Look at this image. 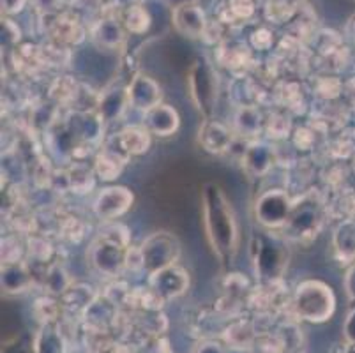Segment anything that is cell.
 Instances as JSON below:
<instances>
[{
	"label": "cell",
	"mask_w": 355,
	"mask_h": 353,
	"mask_svg": "<svg viewBox=\"0 0 355 353\" xmlns=\"http://www.w3.org/2000/svg\"><path fill=\"white\" fill-rule=\"evenodd\" d=\"M32 350L34 353H64L66 345H64V338L59 329L51 323H44L35 336Z\"/></svg>",
	"instance_id": "16"
},
{
	"label": "cell",
	"mask_w": 355,
	"mask_h": 353,
	"mask_svg": "<svg viewBox=\"0 0 355 353\" xmlns=\"http://www.w3.org/2000/svg\"><path fill=\"white\" fill-rule=\"evenodd\" d=\"M173 24L184 35L198 37L205 27V18H203L202 9H198L196 6L182 4L173 12Z\"/></svg>",
	"instance_id": "14"
},
{
	"label": "cell",
	"mask_w": 355,
	"mask_h": 353,
	"mask_svg": "<svg viewBox=\"0 0 355 353\" xmlns=\"http://www.w3.org/2000/svg\"><path fill=\"white\" fill-rule=\"evenodd\" d=\"M292 212V202L288 194L282 189L267 191L258 198L254 205V216L258 223H261L267 228H279L285 226Z\"/></svg>",
	"instance_id": "7"
},
{
	"label": "cell",
	"mask_w": 355,
	"mask_h": 353,
	"mask_svg": "<svg viewBox=\"0 0 355 353\" xmlns=\"http://www.w3.org/2000/svg\"><path fill=\"white\" fill-rule=\"evenodd\" d=\"M343 338L348 345H355V306L352 307L343 323Z\"/></svg>",
	"instance_id": "24"
},
{
	"label": "cell",
	"mask_w": 355,
	"mask_h": 353,
	"mask_svg": "<svg viewBox=\"0 0 355 353\" xmlns=\"http://www.w3.org/2000/svg\"><path fill=\"white\" fill-rule=\"evenodd\" d=\"M345 291H347L348 300L355 306V267H352L345 276Z\"/></svg>",
	"instance_id": "25"
},
{
	"label": "cell",
	"mask_w": 355,
	"mask_h": 353,
	"mask_svg": "<svg viewBox=\"0 0 355 353\" xmlns=\"http://www.w3.org/2000/svg\"><path fill=\"white\" fill-rule=\"evenodd\" d=\"M189 94L200 113L211 117L218 101V80L205 62H195L189 73Z\"/></svg>",
	"instance_id": "5"
},
{
	"label": "cell",
	"mask_w": 355,
	"mask_h": 353,
	"mask_svg": "<svg viewBox=\"0 0 355 353\" xmlns=\"http://www.w3.org/2000/svg\"><path fill=\"white\" fill-rule=\"evenodd\" d=\"M272 163V152L267 145H253L244 155V164L254 175L266 173Z\"/></svg>",
	"instance_id": "17"
},
{
	"label": "cell",
	"mask_w": 355,
	"mask_h": 353,
	"mask_svg": "<svg viewBox=\"0 0 355 353\" xmlns=\"http://www.w3.org/2000/svg\"><path fill=\"white\" fill-rule=\"evenodd\" d=\"M195 353H227L219 343L216 341H203L200 343Z\"/></svg>",
	"instance_id": "26"
},
{
	"label": "cell",
	"mask_w": 355,
	"mask_h": 353,
	"mask_svg": "<svg viewBox=\"0 0 355 353\" xmlns=\"http://www.w3.org/2000/svg\"><path fill=\"white\" fill-rule=\"evenodd\" d=\"M336 249L343 257H354L355 255V221L345 223L338 228L334 235Z\"/></svg>",
	"instance_id": "19"
},
{
	"label": "cell",
	"mask_w": 355,
	"mask_h": 353,
	"mask_svg": "<svg viewBox=\"0 0 355 353\" xmlns=\"http://www.w3.org/2000/svg\"><path fill=\"white\" fill-rule=\"evenodd\" d=\"M98 173L103 180H114L117 179V175L122 170V160L114 152H103L98 157Z\"/></svg>",
	"instance_id": "20"
},
{
	"label": "cell",
	"mask_w": 355,
	"mask_h": 353,
	"mask_svg": "<svg viewBox=\"0 0 355 353\" xmlns=\"http://www.w3.org/2000/svg\"><path fill=\"white\" fill-rule=\"evenodd\" d=\"M320 223V207L313 198L306 196L301 202L292 205V212L286 221L285 228L295 237H304V235H313Z\"/></svg>",
	"instance_id": "9"
},
{
	"label": "cell",
	"mask_w": 355,
	"mask_h": 353,
	"mask_svg": "<svg viewBox=\"0 0 355 353\" xmlns=\"http://www.w3.org/2000/svg\"><path fill=\"white\" fill-rule=\"evenodd\" d=\"M285 2H299V0H285Z\"/></svg>",
	"instance_id": "29"
},
{
	"label": "cell",
	"mask_w": 355,
	"mask_h": 353,
	"mask_svg": "<svg viewBox=\"0 0 355 353\" xmlns=\"http://www.w3.org/2000/svg\"><path fill=\"white\" fill-rule=\"evenodd\" d=\"M237 124L242 132L253 135L260 128V115L253 108H244L241 112V115L237 117Z\"/></svg>",
	"instance_id": "22"
},
{
	"label": "cell",
	"mask_w": 355,
	"mask_h": 353,
	"mask_svg": "<svg viewBox=\"0 0 355 353\" xmlns=\"http://www.w3.org/2000/svg\"><path fill=\"white\" fill-rule=\"evenodd\" d=\"M24 2L25 0H2V6L8 12H16L24 8Z\"/></svg>",
	"instance_id": "27"
},
{
	"label": "cell",
	"mask_w": 355,
	"mask_h": 353,
	"mask_svg": "<svg viewBox=\"0 0 355 353\" xmlns=\"http://www.w3.org/2000/svg\"><path fill=\"white\" fill-rule=\"evenodd\" d=\"M347 343V341H345ZM347 353H355V345H348L347 343Z\"/></svg>",
	"instance_id": "28"
},
{
	"label": "cell",
	"mask_w": 355,
	"mask_h": 353,
	"mask_svg": "<svg viewBox=\"0 0 355 353\" xmlns=\"http://www.w3.org/2000/svg\"><path fill=\"white\" fill-rule=\"evenodd\" d=\"M119 144L125 154L140 155L145 154L150 147V131L140 126H131V128L122 129L119 135Z\"/></svg>",
	"instance_id": "15"
},
{
	"label": "cell",
	"mask_w": 355,
	"mask_h": 353,
	"mask_svg": "<svg viewBox=\"0 0 355 353\" xmlns=\"http://www.w3.org/2000/svg\"><path fill=\"white\" fill-rule=\"evenodd\" d=\"M254 267L261 279H279L288 264V251L279 239L260 235L254 239Z\"/></svg>",
	"instance_id": "4"
},
{
	"label": "cell",
	"mask_w": 355,
	"mask_h": 353,
	"mask_svg": "<svg viewBox=\"0 0 355 353\" xmlns=\"http://www.w3.org/2000/svg\"><path fill=\"white\" fill-rule=\"evenodd\" d=\"M179 113L170 105H157L145 112V128L153 135L170 136L179 129Z\"/></svg>",
	"instance_id": "12"
},
{
	"label": "cell",
	"mask_w": 355,
	"mask_h": 353,
	"mask_svg": "<svg viewBox=\"0 0 355 353\" xmlns=\"http://www.w3.org/2000/svg\"><path fill=\"white\" fill-rule=\"evenodd\" d=\"M150 291L157 300H172L186 293L189 286V276L184 268L177 267V265H170V267L157 270L150 274Z\"/></svg>",
	"instance_id": "8"
},
{
	"label": "cell",
	"mask_w": 355,
	"mask_h": 353,
	"mask_svg": "<svg viewBox=\"0 0 355 353\" xmlns=\"http://www.w3.org/2000/svg\"><path fill=\"white\" fill-rule=\"evenodd\" d=\"M128 252L125 239L112 237L110 233H105L90 252V258L99 272L106 276H115L128 261Z\"/></svg>",
	"instance_id": "6"
},
{
	"label": "cell",
	"mask_w": 355,
	"mask_h": 353,
	"mask_svg": "<svg viewBox=\"0 0 355 353\" xmlns=\"http://www.w3.org/2000/svg\"><path fill=\"white\" fill-rule=\"evenodd\" d=\"M128 27L133 32H144L148 27V16L144 9L135 8L128 15Z\"/></svg>",
	"instance_id": "23"
},
{
	"label": "cell",
	"mask_w": 355,
	"mask_h": 353,
	"mask_svg": "<svg viewBox=\"0 0 355 353\" xmlns=\"http://www.w3.org/2000/svg\"><path fill=\"white\" fill-rule=\"evenodd\" d=\"M140 252V267L148 274L175 265L180 255V244L172 233L157 232L153 233L138 249Z\"/></svg>",
	"instance_id": "3"
},
{
	"label": "cell",
	"mask_w": 355,
	"mask_h": 353,
	"mask_svg": "<svg viewBox=\"0 0 355 353\" xmlns=\"http://www.w3.org/2000/svg\"><path fill=\"white\" fill-rule=\"evenodd\" d=\"M129 103L137 110L148 112L161 105V87L148 76H137L128 89Z\"/></svg>",
	"instance_id": "11"
},
{
	"label": "cell",
	"mask_w": 355,
	"mask_h": 353,
	"mask_svg": "<svg viewBox=\"0 0 355 353\" xmlns=\"http://www.w3.org/2000/svg\"><path fill=\"white\" fill-rule=\"evenodd\" d=\"M200 144L207 152L212 154H221L227 150L232 144L230 131L223 124L216 121H207L200 129Z\"/></svg>",
	"instance_id": "13"
},
{
	"label": "cell",
	"mask_w": 355,
	"mask_h": 353,
	"mask_svg": "<svg viewBox=\"0 0 355 353\" xmlns=\"http://www.w3.org/2000/svg\"><path fill=\"white\" fill-rule=\"evenodd\" d=\"M251 338H253V330H251L250 325L237 323L232 329H228V343L232 345V348H248L251 345Z\"/></svg>",
	"instance_id": "21"
},
{
	"label": "cell",
	"mask_w": 355,
	"mask_h": 353,
	"mask_svg": "<svg viewBox=\"0 0 355 353\" xmlns=\"http://www.w3.org/2000/svg\"><path fill=\"white\" fill-rule=\"evenodd\" d=\"M31 284L27 270L21 265H8L2 272V286L8 293H20Z\"/></svg>",
	"instance_id": "18"
},
{
	"label": "cell",
	"mask_w": 355,
	"mask_h": 353,
	"mask_svg": "<svg viewBox=\"0 0 355 353\" xmlns=\"http://www.w3.org/2000/svg\"><path fill=\"white\" fill-rule=\"evenodd\" d=\"M133 200V193L128 187H108L96 198L94 212L101 219H115L128 212Z\"/></svg>",
	"instance_id": "10"
},
{
	"label": "cell",
	"mask_w": 355,
	"mask_h": 353,
	"mask_svg": "<svg viewBox=\"0 0 355 353\" xmlns=\"http://www.w3.org/2000/svg\"><path fill=\"white\" fill-rule=\"evenodd\" d=\"M336 311L334 291L316 279L302 281L293 295V313L309 323H325Z\"/></svg>",
	"instance_id": "2"
},
{
	"label": "cell",
	"mask_w": 355,
	"mask_h": 353,
	"mask_svg": "<svg viewBox=\"0 0 355 353\" xmlns=\"http://www.w3.org/2000/svg\"><path fill=\"white\" fill-rule=\"evenodd\" d=\"M202 210L205 233L212 251L223 264H232L239 248V228L234 209L218 184L209 182L203 186Z\"/></svg>",
	"instance_id": "1"
}]
</instances>
